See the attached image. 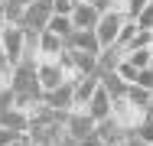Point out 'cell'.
<instances>
[{
	"mask_svg": "<svg viewBox=\"0 0 153 146\" xmlns=\"http://www.w3.org/2000/svg\"><path fill=\"white\" fill-rule=\"evenodd\" d=\"M137 136H140L143 143H150V146H153V117H150V114H147V120L140 123V130H137Z\"/></svg>",
	"mask_w": 153,
	"mask_h": 146,
	"instance_id": "obj_22",
	"label": "cell"
},
{
	"mask_svg": "<svg viewBox=\"0 0 153 146\" xmlns=\"http://www.w3.org/2000/svg\"><path fill=\"white\" fill-rule=\"evenodd\" d=\"M0 58H3V39H0Z\"/></svg>",
	"mask_w": 153,
	"mask_h": 146,
	"instance_id": "obj_25",
	"label": "cell"
},
{
	"mask_svg": "<svg viewBox=\"0 0 153 146\" xmlns=\"http://www.w3.org/2000/svg\"><path fill=\"white\" fill-rule=\"evenodd\" d=\"M42 32H49V36L62 39V42H68V36L75 32V26H72V20H68V16H52V20H49V26L42 29Z\"/></svg>",
	"mask_w": 153,
	"mask_h": 146,
	"instance_id": "obj_12",
	"label": "cell"
},
{
	"mask_svg": "<svg viewBox=\"0 0 153 146\" xmlns=\"http://www.w3.org/2000/svg\"><path fill=\"white\" fill-rule=\"evenodd\" d=\"M98 78H101V88L108 91V97H111V101H117V97H127V85H124V81L114 75V72H108V75H98Z\"/></svg>",
	"mask_w": 153,
	"mask_h": 146,
	"instance_id": "obj_14",
	"label": "cell"
},
{
	"mask_svg": "<svg viewBox=\"0 0 153 146\" xmlns=\"http://www.w3.org/2000/svg\"><path fill=\"white\" fill-rule=\"evenodd\" d=\"M65 136L78 146L82 140L94 136V120L85 114V111H72V114H65Z\"/></svg>",
	"mask_w": 153,
	"mask_h": 146,
	"instance_id": "obj_5",
	"label": "cell"
},
{
	"mask_svg": "<svg viewBox=\"0 0 153 146\" xmlns=\"http://www.w3.org/2000/svg\"><path fill=\"white\" fill-rule=\"evenodd\" d=\"M98 75H88V78H78L75 85H72V94H75V111H85L88 107V101H91V94L98 91Z\"/></svg>",
	"mask_w": 153,
	"mask_h": 146,
	"instance_id": "obj_10",
	"label": "cell"
},
{
	"mask_svg": "<svg viewBox=\"0 0 153 146\" xmlns=\"http://www.w3.org/2000/svg\"><path fill=\"white\" fill-rule=\"evenodd\" d=\"M101 81V78H98ZM85 114L91 117L94 123H101V120H108L111 117V97H108V91L98 85V91L91 94V101H88V107H85Z\"/></svg>",
	"mask_w": 153,
	"mask_h": 146,
	"instance_id": "obj_9",
	"label": "cell"
},
{
	"mask_svg": "<svg viewBox=\"0 0 153 146\" xmlns=\"http://www.w3.org/2000/svg\"><path fill=\"white\" fill-rule=\"evenodd\" d=\"M72 26H75V32H94V26H98V10H94L91 3H75V10H72Z\"/></svg>",
	"mask_w": 153,
	"mask_h": 146,
	"instance_id": "obj_8",
	"label": "cell"
},
{
	"mask_svg": "<svg viewBox=\"0 0 153 146\" xmlns=\"http://www.w3.org/2000/svg\"><path fill=\"white\" fill-rule=\"evenodd\" d=\"M134 85L153 94V68H143V72H137V81H134Z\"/></svg>",
	"mask_w": 153,
	"mask_h": 146,
	"instance_id": "obj_21",
	"label": "cell"
},
{
	"mask_svg": "<svg viewBox=\"0 0 153 146\" xmlns=\"http://www.w3.org/2000/svg\"><path fill=\"white\" fill-rule=\"evenodd\" d=\"M13 146H39V143H36V140H33L30 133H20V136H16V140H13Z\"/></svg>",
	"mask_w": 153,
	"mask_h": 146,
	"instance_id": "obj_23",
	"label": "cell"
},
{
	"mask_svg": "<svg viewBox=\"0 0 153 146\" xmlns=\"http://www.w3.org/2000/svg\"><path fill=\"white\" fill-rule=\"evenodd\" d=\"M42 104L52 111V114H72L75 111V94H72V85H62L56 91H49V94H42Z\"/></svg>",
	"mask_w": 153,
	"mask_h": 146,
	"instance_id": "obj_7",
	"label": "cell"
},
{
	"mask_svg": "<svg viewBox=\"0 0 153 146\" xmlns=\"http://www.w3.org/2000/svg\"><path fill=\"white\" fill-rule=\"evenodd\" d=\"M78 3H91V0H78Z\"/></svg>",
	"mask_w": 153,
	"mask_h": 146,
	"instance_id": "obj_26",
	"label": "cell"
},
{
	"mask_svg": "<svg viewBox=\"0 0 153 146\" xmlns=\"http://www.w3.org/2000/svg\"><path fill=\"white\" fill-rule=\"evenodd\" d=\"M127 101H130L134 107H140V111H147V114H150L153 94H150V91H143V88H137V85H130V88H127Z\"/></svg>",
	"mask_w": 153,
	"mask_h": 146,
	"instance_id": "obj_15",
	"label": "cell"
},
{
	"mask_svg": "<svg viewBox=\"0 0 153 146\" xmlns=\"http://www.w3.org/2000/svg\"><path fill=\"white\" fill-rule=\"evenodd\" d=\"M36 85L42 94H49V91H56V88L68 85L65 81V72H62L59 58H39L36 62Z\"/></svg>",
	"mask_w": 153,
	"mask_h": 146,
	"instance_id": "obj_3",
	"label": "cell"
},
{
	"mask_svg": "<svg viewBox=\"0 0 153 146\" xmlns=\"http://www.w3.org/2000/svg\"><path fill=\"white\" fill-rule=\"evenodd\" d=\"M65 49H68V52H78V55H98V52H101L94 32H72L68 42H65Z\"/></svg>",
	"mask_w": 153,
	"mask_h": 146,
	"instance_id": "obj_11",
	"label": "cell"
},
{
	"mask_svg": "<svg viewBox=\"0 0 153 146\" xmlns=\"http://www.w3.org/2000/svg\"><path fill=\"white\" fill-rule=\"evenodd\" d=\"M121 146H150V143H143V140H140L137 133H127V140H124Z\"/></svg>",
	"mask_w": 153,
	"mask_h": 146,
	"instance_id": "obj_24",
	"label": "cell"
},
{
	"mask_svg": "<svg viewBox=\"0 0 153 146\" xmlns=\"http://www.w3.org/2000/svg\"><path fill=\"white\" fill-rule=\"evenodd\" d=\"M111 120H114V127L124 130V133H137L140 123L147 120V111L134 107L127 97H117V101H111Z\"/></svg>",
	"mask_w": 153,
	"mask_h": 146,
	"instance_id": "obj_1",
	"label": "cell"
},
{
	"mask_svg": "<svg viewBox=\"0 0 153 146\" xmlns=\"http://www.w3.org/2000/svg\"><path fill=\"white\" fill-rule=\"evenodd\" d=\"M91 7L98 10V16H104V13H121V16H124L127 0H91Z\"/></svg>",
	"mask_w": 153,
	"mask_h": 146,
	"instance_id": "obj_16",
	"label": "cell"
},
{
	"mask_svg": "<svg viewBox=\"0 0 153 146\" xmlns=\"http://www.w3.org/2000/svg\"><path fill=\"white\" fill-rule=\"evenodd\" d=\"M65 52V42L56 39V36H49V32H42V39H39V58H59Z\"/></svg>",
	"mask_w": 153,
	"mask_h": 146,
	"instance_id": "obj_13",
	"label": "cell"
},
{
	"mask_svg": "<svg viewBox=\"0 0 153 146\" xmlns=\"http://www.w3.org/2000/svg\"><path fill=\"white\" fill-rule=\"evenodd\" d=\"M124 23H127V16H121V13H104V16H98V26H94L98 49H114Z\"/></svg>",
	"mask_w": 153,
	"mask_h": 146,
	"instance_id": "obj_2",
	"label": "cell"
},
{
	"mask_svg": "<svg viewBox=\"0 0 153 146\" xmlns=\"http://www.w3.org/2000/svg\"><path fill=\"white\" fill-rule=\"evenodd\" d=\"M114 75H117V78H121V81H124L127 88H130L134 81H137V68H134V65H130L127 58H121V62H117V68H114Z\"/></svg>",
	"mask_w": 153,
	"mask_h": 146,
	"instance_id": "obj_18",
	"label": "cell"
},
{
	"mask_svg": "<svg viewBox=\"0 0 153 146\" xmlns=\"http://www.w3.org/2000/svg\"><path fill=\"white\" fill-rule=\"evenodd\" d=\"M147 3L150 0H127V7H124V16H127V23H134L143 10H147Z\"/></svg>",
	"mask_w": 153,
	"mask_h": 146,
	"instance_id": "obj_19",
	"label": "cell"
},
{
	"mask_svg": "<svg viewBox=\"0 0 153 146\" xmlns=\"http://www.w3.org/2000/svg\"><path fill=\"white\" fill-rule=\"evenodd\" d=\"M23 26H10V23H0V39H3V58L10 65H20L23 62Z\"/></svg>",
	"mask_w": 153,
	"mask_h": 146,
	"instance_id": "obj_4",
	"label": "cell"
},
{
	"mask_svg": "<svg viewBox=\"0 0 153 146\" xmlns=\"http://www.w3.org/2000/svg\"><path fill=\"white\" fill-rule=\"evenodd\" d=\"M124 58H127L137 72H143V68H150V46H147V49H134V52H127Z\"/></svg>",
	"mask_w": 153,
	"mask_h": 146,
	"instance_id": "obj_17",
	"label": "cell"
},
{
	"mask_svg": "<svg viewBox=\"0 0 153 146\" xmlns=\"http://www.w3.org/2000/svg\"><path fill=\"white\" fill-rule=\"evenodd\" d=\"M52 20V0H33L26 7V16H23V29H42L49 26Z\"/></svg>",
	"mask_w": 153,
	"mask_h": 146,
	"instance_id": "obj_6",
	"label": "cell"
},
{
	"mask_svg": "<svg viewBox=\"0 0 153 146\" xmlns=\"http://www.w3.org/2000/svg\"><path fill=\"white\" fill-rule=\"evenodd\" d=\"M78 0H52V16H72Z\"/></svg>",
	"mask_w": 153,
	"mask_h": 146,
	"instance_id": "obj_20",
	"label": "cell"
}]
</instances>
